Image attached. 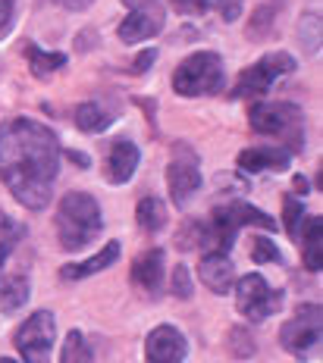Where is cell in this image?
<instances>
[{"mask_svg": "<svg viewBox=\"0 0 323 363\" xmlns=\"http://www.w3.org/2000/svg\"><path fill=\"white\" fill-rule=\"evenodd\" d=\"M173 294L176 298H192V279L185 267H176V272H173Z\"/></svg>", "mask_w": 323, "mask_h": 363, "instance_id": "4316f807", "label": "cell"}, {"mask_svg": "<svg viewBox=\"0 0 323 363\" xmlns=\"http://www.w3.org/2000/svg\"><path fill=\"white\" fill-rule=\"evenodd\" d=\"M242 225H261V229L273 232L276 223L267 213H261L258 207H248V203H226V207H217L207 225H201L204 232V245H210L207 254H226L236 241V232Z\"/></svg>", "mask_w": 323, "mask_h": 363, "instance_id": "3957f363", "label": "cell"}, {"mask_svg": "<svg viewBox=\"0 0 323 363\" xmlns=\"http://www.w3.org/2000/svg\"><path fill=\"white\" fill-rule=\"evenodd\" d=\"M292 69H295V60H292L289 54H267L261 63L248 66V69L239 75L236 88H232L229 94L232 97H261L276 79H280V75L292 72Z\"/></svg>", "mask_w": 323, "mask_h": 363, "instance_id": "9c48e42d", "label": "cell"}, {"mask_svg": "<svg viewBox=\"0 0 323 363\" xmlns=\"http://www.w3.org/2000/svg\"><path fill=\"white\" fill-rule=\"evenodd\" d=\"M60 145L48 125L10 119L0 125V179L22 207L44 210L54 194Z\"/></svg>", "mask_w": 323, "mask_h": 363, "instance_id": "6da1fadb", "label": "cell"}, {"mask_svg": "<svg viewBox=\"0 0 323 363\" xmlns=\"http://www.w3.org/2000/svg\"><path fill=\"white\" fill-rule=\"evenodd\" d=\"M214 6L220 10V16L226 19V22L242 16V0H214Z\"/></svg>", "mask_w": 323, "mask_h": 363, "instance_id": "f1b7e54d", "label": "cell"}, {"mask_svg": "<svg viewBox=\"0 0 323 363\" xmlns=\"http://www.w3.org/2000/svg\"><path fill=\"white\" fill-rule=\"evenodd\" d=\"M167 185H170V198L176 207H185L195 191L201 188V172H198V163L192 160V157H185V160H173L170 169H167Z\"/></svg>", "mask_w": 323, "mask_h": 363, "instance_id": "8fae6325", "label": "cell"}, {"mask_svg": "<svg viewBox=\"0 0 323 363\" xmlns=\"http://www.w3.org/2000/svg\"><path fill=\"white\" fill-rule=\"evenodd\" d=\"M129 6V16L119 26V38L126 44L132 41H145L154 38L163 28V4L160 0H123Z\"/></svg>", "mask_w": 323, "mask_h": 363, "instance_id": "30bf717a", "label": "cell"}, {"mask_svg": "<svg viewBox=\"0 0 323 363\" xmlns=\"http://www.w3.org/2000/svg\"><path fill=\"white\" fill-rule=\"evenodd\" d=\"M163 279V251L160 247H151L132 263V282L141 285L145 291H157Z\"/></svg>", "mask_w": 323, "mask_h": 363, "instance_id": "2e32d148", "label": "cell"}, {"mask_svg": "<svg viewBox=\"0 0 323 363\" xmlns=\"http://www.w3.org/2000/svg\"><path fill=\"white\" fill-rule=\"evenodd\" d=\"M13 26V0H0V35H6Z\"/></svg>", "mask_w": 323, "mask_h": 363, "instance_id": "4dcf8cb0", "label": "cell"}, {"mask_svg": "<svg viewBox=\"0 0 323 363\" xmlns=\"http://www.w3.org/2000/svg\"><path fill=\"white\" fill-rule=\"evenodd\" d=\"M154 57H157L154 50H145V54H141L138 60H135V66H132V69H135V72H148V66L154 63Z\"/></svg>", "mask_w": 323, "mask_h": 363, "instance_id": "1f68e13d", "label": "cell"}, {"mask_svg": "<svg viewBox=\"0 0 323 363\" xmlns=\"http://www.w3.org/2000/svg\"><path fill=\"white\" fill-rule=\"evenodd\" d=\"M280 342L292 354H311L320 347V304H302L283 323Z\"/></svg>", "mask_w": 323, "mask_h": 363, "instance_id": "ba28073f", "label": "cell"}, {"mask_svg": "<svg viewBox=\"0 0 323 363\" xmlns=\"http://www.w3.org/2000/svg\"><path fill=\"white\" fill-rule=\"evenodd\" d=\"M173 88L182 97H201V94H214L223 88V63L217 54L201 50L192 54L189 60H182L176 72H173Z\"/></svg>", "mask_w": 323, "mask_h": 363, "instance_id": "5b68a950", "label": "cell"}, {"mask_svg": "<svg viewBox=\"0 0 323 363\" xmlns=\"http://www.w3.org/2000/svg\"><path fill=\"white\" fill-rule=\"evenodd\" d=\"M254 263H273V260H280V251H276V245L273 241H267V238H261L258 245H254Z\"/></svg>", "mask_w": 323, "mask_h": 363, "instance_id": "83f0119b", "label": "cell"}, {"mask_svg": "<svg viewBox=\"0 0 323 363\" xmlns=\"http://www.w3.org/2000/svg\"><path fill=\"white\" fill-rule=\"evenodd\" d=\"M236 307L239 313L248 316L251 323H264L283 307V291H273L258 272L242 276L236 285Z\"/></svg>", "mask_w": 323, "mask_h": 363, "instance_id": "52a82bcc", "label": "cell"}, {"mask_svg": "<svg viewBox=\"0 0 323 363\" xmlns=\"http://www.w3.org/2000/svg\"><path fill=\"white\" fill-rule=\"evenodd\" d=\"M283 216H285V232H289V235H298V219L305 216L302 203H298L295 198H285L283 201Z\"/></svg>", "mask_w": 323, "mask_h": 363, "instance_id": "d4e9b609", "label": "cell"}, {"mask_svg": "<svg viewBox=\"0 0 323 363\" xmlns=\"http://www.w3.org/2000/svg\"><path fill=\"white\" fill-rule=\"evenodd\" d=\"M19 238H22V225L13 216L0 213V267H4V260L10 257V251L16 247Z\"/></svg>", "mask_w": 323, "mask_h": 363, "instance_id": "cb8c5ba5", "label": "cell"}, {"mask_svg": "<svg viewBox=\"0 0 323 363\" xmlns=\"http://www.w3.org/2000/svg\"><path fill=\"white\" fill-rule=\"evenodd\" d=\"M54 342H57V320L48 310L32 313L16 332V347L26 363H50Z\"/></svg>", "mask_w": 323, "mask_h": 363, "instance_id": "8992f818", "label": "cell"}, {"mask_svg": "<svg viewBox=\"0 0 323 363\" xmlns=\"http://www.w3.org/2000/svg\"><path fill=\"white\" fill-rule=\"evenodd\" d=\"M210 0H173V6H176L179 13H189V16H198V13L207 10Z\"/></svg>", "mask_w": 323, "mask_h": 363, "instance_id": "f546056e", "label": "cell"}, {"mask_svg": "<svg viewBox=\"0 0 323 363\" xmlns=\"http://www.w3.org/2000/svg\"><path fill=\"white\" fill-rule=\"evenodd\" d=\"M0 363H16V360H0Z\"/></svg>", "mask_w": 323, "mask_h": 363, "instance_id": "836d02e7", "label": "cell"}, {"mask_svg": "<svg viewBox=\"0 0 323 363\" xmlns=\"http://www.w3.org/2000/svg\"><path fill=\"white\" fill-rule=\"evenodd\" d=\"M185 338L179 335L173 326H157L151 335H148V363H182L185 360Z\"/></svg>", "mask_w": 323, "mask_h": 363, "instance_id": "7c38bea8", "label": "cell"}, {"mask_svg": "<svg viewBox=\"0 0 323 363\" xmlns=\"http://www.w3.org/2000/svg\"><path fill=\"white\" fill-rule=\"evenodd\" d=\"M201 279L214 294H229L232 289V263L226 254H204L201 260Z\"/></svg>", "mask_w": 323, "mask_h": 363, "instance_id": "9a60e30c", "label": "cell"}, {"mask_svg": "<svg viewBox=\"0 0 323 363\" xmlns=\"http://www.w3.org/2000/svg\"><path fill=\"white\" fill-rule=\"evenodd\" d=\"M60 4L70 6V10H85V6L92 4V0H60Z\"/></svg>", "mask_w": 323, "mask_h": 363, "instance_id": "d6a6232c", "label": "cell"}, {"mask_svg": "<svg viewBox=\"0 0 323 363\" xmlns=\"http://www.w3.org/2000/svg\"><path fill=\"white\" fill-rule=\"evenodd\" d=\"M251 128L261 135H270V138H283L289 141L292 150L302 147V138H305V119H302V110L295 104H270V101H261L251 107Z\"/></svg>", "mask_w": 323, "mask_h": 363, "instance_id": "277c9868", "label": "cell"}, {"mask_svg": "<svg viewBox=\"0 0 323 363\" xmlns=\"http://www.w3.org/2000/svg\"><path fill=\"white\" fill-rule=\"evenodd\" d=\"M26 57H28V63H32L35 75H50L54 69H60V66L66 63L63 54H44V50L35 48V44H28L26 48Z\"/></svg>", "mask_w": 323, "mask_h": 363, "instance_id": "603a6c76", "label": "cell"}, {"mask_svg": "<svg viewBox=\"0 0 323 363\" xmlns=\"http://www.w3.org/2000/svg\"><path fill=\"white\" fill-rule=\"evenodd\" d=\"M138 147L132 145L129 138H116L114 147H110L107 154V166H104V176L107 182H114V185H123V182H129L135 176V169H138Z\"/></svg>", "mask_w": 323, "mask_h": 363, "instance_id": "4fadbf2b", "label": "cell"}, {"mask_svg": "<svg viewBox=\"0 0 323 363\" xmlns=\"http://www.w3.org/2000/svg\"><path fill=\"white\" fill-rule=\"evenodd\" d=\"M239 166L245 172H270V169H285L289 166V150L283 147H248L239 154Z\"/></svg>", "mask_w": 323, "mask_h": 363, "instance_id": "5bb4252c", "label": "cell"}, {"mask_svg": "<svg viewBox=\"0 0 323 363\" xmlns=\"http://www.w3.org/2000/svg\"><path fill=\"white\" fill-rule=\"evenodd\" d=\"M229 347L239 354V357H248V354H254L251 335H248L245 329H232V332H229Z\"/></svg>", "mask_w": 323, "mask_h": 363, "instance_id": "484cf974", "label": "cell"}, {"mask_svg": "<svg viewBox=\"0 0 323 363\" xmlns=\"http://www.w3.org/2000/svg\"><path fill=\"white\" fill-rule=\"evenodd\" d=\"M305 267L307 272H320L323 267V219H307V238H305Z\"/></svg>", "mask_w": 323, "mask_h": 363, "instance_id": "ac0fdd59", "label": "cell"}, {"mask_svg": "<svg viewBox=\"0 0 323 363\" xmlns=\"http://www.w3.org/2000/svg\"><path fill=\"white\" fill-rule=\"evenodd\" d=\"M138 225L145 232H160L163 225H167V210H163V203L157 198H145L138 203Z\"/></svg>", "mask_w": 323, "mask_h": 363, "instance_id": "d6986e66", "label": "cell"}, {"mask_svg": "<svg viewBox=\"0 0 323 363\" xmlns=\"http://www.w3.org/2000/svg\"><path fill=\"white\" fill-rule=\"evenodd\" d=\"M60 363H92V347H88L85 335L79 329H72L66 335L63 347H60Z\"/></svg>", "mask_w": 323, "mask_h": 363, "instance_id": "ffe728a7", "label": "cell"}, {"mask_svg": "<svg viewBox=\"0 0 323 363\" xmlns=\"http://www.w3.org/2000/svg\"><path fill=\"white\" fill-rule=\"evenodd\" d=\"M116 257H119V245H116V241H107V247H101V251H97L94 257H88L85 263H70V267H63V272H60V276H63L66 282L88 279V276H94V272L107 269L110 263H116Z\"/></svg>", "mask_w": 323, "mask_h": 363, "instance_id": "e0dca14e", "label": "cell"}, {"mask_svg": "<svg viewBox=\"0 0 323 363\" xmlns=\"http://www.w3.org/2000/svg\"><path fill=\"white\" fill-rule=\"evenodd\" d=\"M104 219L101 207L92 194L85 191H70L57 207V235L66 251H79V247L92 245L101 232Z\"/></svg>", "mask_w": 323, "mask_h": 363, "instance_id": "7a4b0ae2", "label": "cell"}, {"mask_svg": "<svg viewBox=\"0 0 323 363\" xmlns=\"http://www.w3.org/2000/svg\"><path fill=\"white\" fill-rule=\"evenodd\" d=\"M26 301H28V282L26 279L22 276L6 279L4 289H0V307H4L6 313H13V310H19Z\"/></svg>", "mask_w": 323, "mask_h": 363, "instance_id": "44dd1931", "label": "cell"}, {"mask_svg": "<svg viewBox=\"0 0 323 363\" xmlns=\"http://www.w3.org/2000/svg\"><path fill=\"white\" fill-rule=\"evenodd\" d=\"M114 119L107 116L97 104H82V107L76 110V125L82 128V132H104Z\"/></svg>", "mask_w": 323, "mask_h": 363, "instance_id": "7402d4cb", "label": "cell"}]
</instances>
